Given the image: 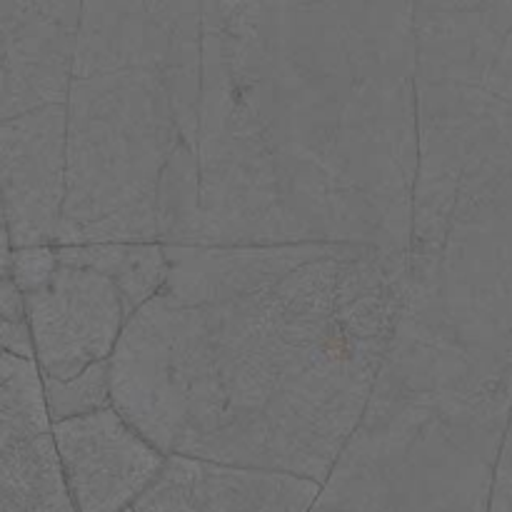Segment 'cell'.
<instances>
[{
	"instance_id": "cell-14",
	"label": "cell",
	"mask_w": 512,
	"mask_h": 512,
	"mask_svg": "<svg viewBox=\"0 0 512 512\" xmlns=\"http://www.w3.org/2000/svg\"><path fill=\"white\" fill-rule=\"evenodd\" d=\"M488 512H512V433L510 430H505L498 463H495Z\"/></svg>"
},
{
	"instance_id": "cell-9",
	"label": "cell",
	"mask_w": 512,
	"mask_h": 512,
	"mask_svg": "<svg viewBox=\"0 0 512 512\" xmlns=\"http://www.w3.org/2000/svg\"><path fill=\"white\" fill-rule=\"evenodd\" d=\"M0 512H75L53 430L0 458Z\"/></svg>"
},
{
	"instance_id": "cell-15",
	"label": "cell",
	"mask_w": 512,
	"mask_h": 512,
	"mask_svg": "<svg viewBox=\"0 0 512 512\" xmlns=\"http://www.w3.org/2000/svg\"><path fill=\"white\" fill-rule=\"evenodd\" d=\"M0 353L33 358V340H30L28 323H13L0 315Z\"/></svg>"
},
{
	"instance_id": "cell-10",
	"label": "cell",
	"mask_w": 512,
	"mask_h": 512,
	"mask_svg": "<svg viewBox=\"0 0 512 512\" xmlns=\"http://www.w3.org/2000/svg\"><path fill=\"white\" fill-rule=\"evenodd\" d=\"M58 255L108 275L123 293L130 315L148 303L168 275L165 243L55 245Z\"/></svg>"
},
{
	"instance_id": "cell-6",
	"label": "cell",
	"mask_w": 512,
	"mask_h": 512,
	"mask_svg": "<svg viewBox=\"0 0 512 512\" xmlns=\"http://www.w3.org/2000/svg\"><path fill=\"white\" fill-rule=\"evenodd\" d=\"M0 195L10 245H55L65 198V103L0 120Z\"/></svg>"
},
{
	"instance_id": "cell-4",
	"label": "cell",
	"mask_w": 512,
	"mask_h": 512,
	"mask_svg": "<svg viewBox=\"0 0 512 512\" xmlns=\"http://www.w3.org/2000/svg\"><path fill=\"white\" fill-rule=\"evenodd\" d=\"M55 258L50 278L25 293V305L40 378L70 380L113 358L130 310L108 275L63 258L58 250Z\"/></svg>"
},
{
	"instance_id": "cell-8",
	"label": "cell",
	"mask_w": 512,
	"mask_h": 512,
	"mask_svg": "<svg viewBox=\"0 0 512 512\" xmlns=\"http://www.w3.org/2000/svg\"><path fill=\"white\" fill-rule=\"evenodd\" d=\"M320 483L295 473L165 455L135 512H310Z\"/></svg>"
},
{
	"instance_id": "cell-16",
	"label": "cell",
	"mask_w": 512,
	"mask_h": 512,
	"mask_svg": "<svg viewBox=\"0 0 512 512\" xmlns=\"http://www.w3.org/2000/svg\"><path fill=\"white\" fill-rule=\"evenodd\" d=\"M10 233H8V220H5V205H3V195H0V275L8 273L10 268Z\"/></svg>"
},
{
	"instance_id": "cell-12",
	"label": "cell",
	"mask_w": 512,
	"mask_h": 512,
	"mask_svg": "<svg viewBox=\"0 0 512 512\" xmlns=\"http://www.w3.org/2000/svg\"><path fill=\"white\" fill-rule=\"evenodd\" d=\"M43 380L45 405L53 423L73 415L93 413V410L113 405V390H110V358L90 365L80 375L70 380Z\"/></svg>"
},
{
	"instance_id": "cell-7",
	"label": "cell",
	"mask_w": 512,
	"mask_h": 512,
	"mask_svg": "<svg viewBox=\"0 0 512 512\" xmlns=\"http://www.w3.org/2000/svg\"><path fill=\"white\" fill-rule=\"evenodd\" d=\"M80 0H0V120L65 103Z\"/></svg>"
},
{
	"instance_id": "cell-17",
	"label": "cell",
	"mask_w": 512,
	"mask_h": 512,
	"mask_svg": "<svg viewBox=\"0 0 512 512\" xmlns=\"http://www.w3.org/2000/svg\"><path fill=\"white\" fill-rule=\"evenodd\" d=\"M508 430L512 433V405H510V420H508Z\"/></svg>"
},
{
	"instance_id": "cell-5",
	"label": "cell",
	"mask_w": 512,
	"mask_h": 512,
	"mask_svg": "<svg viewBox=\"0 0 512 512\" xmlns=\"http://www.w3.org/2000/svg\"><path fill=\"white\" fill-rule=\"evenodd\" d=\"M53 440L75 512L133 508L165 460L115 405L58 420Z\"/></svg>"
},
{
	"instance_id": "cell-18",
	"label": "cell",
	"mask_w": 512,
	"mask_h": 512,
	"mask_svg": "<svg viewBox=\"0 0 512 512\" xmlns=\"http://www.w3.org/2000/svg\"><path fill=\"white\" fill-rule=\"evenodd\" d=\"M123 512H135V510H133V508H128V510H123Z\"/></svg>"
},
{
	"instance_id": "cell-2",
	"label": "cell",
	"mask_w": 512,
	"mask_h": 512,
	"mask_svg": "<svg viewBox=\"0 0 512 512\" xmlns=\"http://www.w3.org/2000/svg\"><path fill=\"white\" fill-rule=\"evenodd\" d=\"M512 380L400 308L363 415L310 512H488Z\"/></svg>"
},
{
	"instance_id": "cell-13",
	"label": "cell",
	"mask_w": 512,
	"mask_h": 512,
	"mask_svg": "<svg viewBox=\"0 0 512 512\" xmlns=\"http://www.w3.org/2000/svg\"><path fill=\"white\" fill-rule=\"evenodd\" d=\"M55 245H23L10 250L8 275L23 293L40 288L55 270Z\"/></svg>"
},
{
	"instance_id": "cell-11",
	"label": "cell",
	"mask_w": 512,
	"mask_h": 512,
	"mask_svg": "<svg viewBox=\"0 0 512 512\" xmlns=\"http://www.w3.org/2000/svg\"><path fill=\"white\" fill-rule=\"evenodd\" d=\"M50 430L53 420L35 360L0 353V458Z\"/></svg>"
},
{
	"instance_id": "cell-3",
	"label": "cell",
	"mask_w": 512,
	"mask_h": 512,
	"mask_svg": "<svg viewBox=\"0 0 512 512\" xmlns=\"http://www.w3.org/2000/svg\"><path fill=\"white\" fill-rule=\"evenodd\" d=\"M198 213V163L163 70L73 75L55 245L178 243Z\"/></svg>"
},
{
	"instance_id": "cell-1",
	"label": "cell",
	"mask_w": 512,
	"mask_h": 512,
	"mask_svg": "<svg viewBox=\"0 0 512 512\" xmlns=\"http://www.w3.org/2000/svg\"><path fill=\"white\" fill-rule=\"evenodd\" d=\"M165 255L110 358L115 410L163 455L323 485L388 350L405 255L350 240Z\"/></svg>"
}]
</instances>
